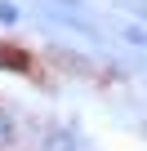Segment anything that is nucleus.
<instances>
[{
  "instance_id": "nucleus-3",
  "label": "nucleus",
  "mask_w": 147,
  "mask_h": 151,
  "mask_svg": "<svg viewBox=\"0 0 147 151\" xmlns=\"http://www.w3.org/2000/svg\"><path fill=\"white\" fill-rule=\"evenodd\" d=\"M0 62H5V67H18V71H27V53H14V49H0Z\"/></svg>"
},
{
  "instance_id": "nucleus-1",
  "label": "nucleus",
  "mask_w": 147,
  "mask_h": 151,
  "mask_svg": "<svg viewBox=\"0 0 147 151\" xmlns=\"http://www.w3.org/2000/svg\"><path fill=\"white\" fill-rule=\"evenodd\" d=\"M36 151H80V138H76V129L54 124V129L40 133V147H36Z\"/></svg>"
},
{
  "instance_id": "nucleus-4",
  "label": "nucleus",
  "mask_w": 147,
  "mask_h": 151,
  "mask_svg": "<svg viewBox=\"0 0 147 151\" xmlns=\"http://www.w3.org/2000/svg\"><path fill=\"white\" fill-rule=\"evenodd\" d=\"M0 22H5V27H9V22H18V9L9 5V0H0Z\"/></svg>"
},
{
  "instance_id": "nucleus-2",
  "label": "nucleus",
  "mask_w": 147,
  "mask_h": 151,
  "mask_svg": "<svg viewBox=\"0 0 147 151\" xmlns=\"http://www.w3.org/2000/svg\"><path fill=\"white\" fill-rule=\"evenodd\" d=\"M14 142H18V120H14V111L0 107V151H9Z\"/></svg>"
}]
</instances>
